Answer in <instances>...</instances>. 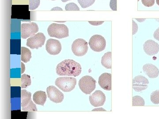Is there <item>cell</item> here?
Instances as JSON below:
<instances>
[{
  "label": "cell",
  "instance_id": "obj_1",
  "mask_svg": "<svg viewBox=\"0 0 159 119\" xmlns=\"http://www.w3.org/2000/svg\"><path fill=\"white\" fill-rule=\"evenodd\" d=\"M82 68L78 62L68 59L60 63L56 68V73L60 76L78 77L81 73Z\"/></svg>",
  "mask_w": 159,
  "mask_h": 119
},
{
  "label": "cell",
  "instance_id": "obj_2",
  "mask_svg": "<svg viewBox=\"0 0 159 119\" xmlns=\"http://www.w3.org/2000/svg\"><path fill=\"white\" fill-rule=\"evenodd\" d=\"M48 32L51 37L61 39L69 36V29L64 24L53 23L49 26Z\"/></svg>",
  "mask_w": 159,
  "mask_h": 119
},
{
  "label": "cell",
  "instance_id": "obj_3",
  "mask_svg": "<svg viewBox=\"0 0 159 119\" xmlns=\"http://www.w3.org/2000/svg\"><path fill=\"white\" fill-rule=\"evenodd\" d=\"M55 84L63 91L69 92L75 88L77 84V79L74 77H59L55 80Z\"/></svg>",
  "mask_w": 159,
  "mask_h": 119
},
{
  "label": "cell",
  "instance_id": "obj_4",
  "mask_svg": "<svg viewBox=\"0 0 159 119\" xmlns=\"http://www.w3.org/2000/svg\"><path fill=\"white\" fill-rule=\"evenodd\" d=\"M96 82L92 77L86 76L80 79L79 86L80 90L86 95H90L96 87Z\"/></svg>",
  "mask_w": 159,
  "mask_h": 119
},
{
  "label": "cell",
  "instance_id": "obj_5",
  "mask_svg": "<svg viewBox=\"0 0 159 119\" xmlns=\"http://www.w3.org/2000/svg\"><path fill=\"white\" fill-rule=\"evenodd\" d=\"M88 44L85 40L78 38L75 40L72 45V51L75 56L82 57L85 55L88 50Z\"/></svg>",
  "mask_w": 159,
  "mask_h": 119
},
{
  "label": "cell",
  "instance_id": "obj_6",
  "mask_svg": "<svg viewBox=\"0 0 159 119\" xmlns=\"http://www.w3.org/2000/svg\"><path fill=\"white\" fill-rule=\"evenodd\" d=\"M89 45L93 51L100 52L104 51L106 46V41L102 36L98 34L93 35L89 41Z\"/></svg>",
  "mask_w": 159,
  "mask_h": 119
},
{
  "label": "cell",
  "instance_id": "obj_7",
  "mask_svg": "<svg viewBox=\"0 0 159 119\" xmlns=\"http://www.w3.org/2000/svg\"><path fill=\"white\" fill-rule=\"evenodd\" d=\"M46 37L43 33H38L29 37L27 41V46L31 49H38L44 44Z\"/></svg>",
  "mask_w": 159,
  "mask_h": 119
},
{
  "label": "cell",
  "instance_id": "obj_8",
  "mask_svg": "<svg viewBox=\"0 0 159 119\" xmlns=\"http://www.w3.org/2000/svg\"><path fill=\"white\" fill-rule=\"evenodd\" d=\"M39 31V27L35 23H24L21 25V37L26 39L34 35Z\"/></svg>",
  "mask_w": 159,
  "mask_h": 119
},
{
  "label": "cell",
  "instance_id": "obj_9",
  "mask_svg": "<svg viewBox=\"0 0 159 119\" xmlns=\"http://www.w3.org/2000/svg\"><path fill=\"white\" fill-rule=\"evenodd\" d=\"M148 79L141 75L137 76L133 79V88L138 92L146 90L148 88Z\"/></svg>",
  "mask_w": 159,
  "mask_h": 119
},
{
  "label": "cell",
  "instance_id": "obj_10",
  "mask_svg": "<svg viewBox=\"0 0 159 119\" xmlns=\"http://www.w3.org/2000/svg\"><path fill=\"white\" fill-rule=\"evenodd\" d=\"M47 92L49 99L54 103H61L64 98L63 94L53 86H48L47 89Z\"/></svg>",
  "mask_w": 159,
  "mask_h": 119
},
{
  "label": "cell",
  "instance_id": "obj_11",
  "mask_svg": "<svg viewBox=\"0 0 159 119\" xmlns=\"http://www.w3.org/2000/svg\"><path fill=\"white\" fill-rule=\"evenodd\" d=\"M106 96L102 91L97 90L89 96V101L94 107L102 106L106 101Z\"/></svg>",
  "mask_w": 159,
  "mask_h": 119
},
{
  "label": "cell",
  "instance_id": "obj_12",
  "mask_svg": "<svg viewBox=\"0 0 159 119\" xmlns=\"http://www.w3.org/2000/svg\"><path fill=\"white\" fill-rule=\"evenodd\" d=\"M61 45L59 41L56 39H49L47 41L46 49L51 55H56L59 54L61 51Z\"/></svg>",
  "mask_w": 159,
  "mask_h": 119
},
{
  "label": "cell",
  "instance_id": "obj_13",
  "mask_svg": "<svg viewBox=\"0 0 159 119\" xmlns=\"http://www.w3.org/2000/svg\"><path fill=\"white\" fill-rule=\"evenodd\" d=\"M143 49L147 55L153 56L158 53L159 45L152 40H148L144 43Z\"/></svg>",
  "mask_w": 159,
  "mask_h": 119
},
{
  "label": "cell",
  "instance_id": "obj_14",
  "mask_svg": "<svg viewBox=\"0 0 159 119\" xmlns=\"http://www.w3.org/2000/svg\"><path fill=\"white\" fill-rule=\"evenodd\" d=\"M99 84L104 90H111V74L108 73L102 74L99 77Z\"/></svg>",
  "mask_w": 159,
  "mask_h": 119
},
{
  "label": "cell",
  "instance_id": "obj_15",
  "mask_svg": "<svg viewBox=\"0 0 159 119\" xmlns=\"http://www.w3.org/2000/svg\"><path fill=\"white\" fill-rule=\"evenodd\" d=\"M143 70L149 78L154 79L157 78L159 76V69L155 65L151 64H147L143 66Z\"/></svg>",
  "mask_w": 159,
  "mask_h": 119
},
{
  "label": "cell",
  "instance_id": "obj_16",
  "mask_svg": "<svg viewBox=\"0 0 159 119\" xmlns=\"http://www.w3.org/2000/svg\"><path fill=\"white\" fill-rule=\"evenodd\" d=\"M47 95L45 92L38 91L34 93L33 96V100L37 105L44 106L47 100Z\"/></svg>",
  "mask_w": 159,
  "mask_h": 119
},
{
  "label": "cell",
  "instance_id": "obj_17",
  "mask_svg": "<svg viewBox=\"0 0 159 119\" xmlns=\"http://www.w3.org/2000/svg\"><path fill=\"white\" fill-rule=\"evenodd\" d=\"M31 94L30 92L27 91L26 90H21V106L25 107L31 102Z\"/></svg>",
  "mask_w": 159,
  "mask_h": 119
},
{
  "label": "cell",
  "instance_id": "obj_18",
  "mask_svg": "<svg viewBox=\"0 0 159 119\" xmlns=\"http://www.w3.org/2000/svg\"><path fill=\"white\" fill-rule=\"evenodd\" d=\"M101 64L104 67L107 69L111 68L112 56L111 52H108L105 53L101 59Z\"/></svg>",
  "mask_w": 159,
  "mask_h": 119
},
{
  "label": "cell",
  "instance_id": "obj_19",
  "mask_svg": "<svg viewBox=\"0 0 159 119\" xmlns=\"http://www.w3.org/2000/svg\"><path fill=\"white\" fill-rule=\"evenodd\" d=\"M21 54L22 61L25 63H27L30 61L31 58V53L30 50L25 47H21Z\"/></svg>",
  "mask_w": 159,
  "mask_h": 119
},
{
  "label": "cell",
  "instance_id": "obj_20",
  "mask_svg": "<svg viewBox=\"0 0 159 119\" xmlns=\"http://www.w3.org/2000/svg\"><path fill=\"white\" fill-rule=\"evenodd\" d=\"M21 88H26L28 86L31 85V77L27 74H23L21 77Z\"/></svg>",
  "mask_w": 159,
  "mask_h": 119
},
{
  "label": "cell",
  "instance_id": "obj_21",
  "mask_svg": "<svg viewBox=\"0 0 159 119\" xmlns=\"http://www.w3.org/2000/svg\"><path fill=\"white\" fill-rule=\"evenodd\" d=\"M145 100L142 97L139 96H135L133 97V106H145Z\"/></svg>",
  "mask_w": 159,
  "mask_h": 119
},
{
  "label": "cell",
  "instance_id": "obj_22",
  "mask_svg": "<svg viewBox=\"0 0 159 119\" xmlns=\"http://www.w3.org/2000/svg\"><path fill=\"white\" fill-rule=\"evenodd\" d=\"M80 6L83 9L88 8L94 4L96 0H77Z\"/></svg>",
  "mask_w": 159,
  "mask_h": 119
},
{
  "label": "cell",
  "instance_id": "obj_23",
  "mask_svg": "<svg viewBox=\"0 0 159 119\" xmlns=\"http://www.w3.org/2000/svg\"><path fill=\"white\" fill-rule=\"evenodd\" d=\"M22 108L23 111H37L38 110L36 105L32 102V100L26 106Z\"/></svg>",
  "mask_w": 159,
  "mask_h": 119
},
{
  "label": "cell",
  "instance_id": "obj_24",
  "mask_svg": "<svg viewBox=\"0 0 159 119\" xmlns=\"http://www.w3.org/2000/svg\"><path fill=\"white\" fill-rule=\"evenodd\" d=\"M151 101L154 104H159V90L152 92L151 94Z\"/></svg>",
  "mask_w": 159,
  "mask_h": 119
},
{
  "label": "cell",
  "instance_id": "obj_25",
  "mask_svg": "<svg viewBox=\"0 0 159 119\" xmlns=\"http://www.w3.org/2000/svg\"><path fill=\"white\" fill-rule=\"evenodd\" d=\"M40 0H29V9L34 10L38 8Z\"/></svg>",
  "mask_w": 159,
  "mask_h": 119
},
{
  "label": "cell",
  "instance_id": "obj_26",
  "mask_svg": "<svg viewBox=\"0 0 159 119\" xmlns=\"http://www.w3.org/2000/svg\"><path fill=\"white\" fill-rule=\"evenodd\" d=\"M66 11H80V9L77 4L74 3H70L66 6Z\"/></svg>",
  "mask_w": 159,
  "mask_h": 119
},
{
  "label": "cell",
  "instance_id": "obj_27",
  "mask_svg": "<svg viewBox=\"0 0 159 119\" xmlns=\"http://www.w3.org/2000/svg\"><path fill=\"white\" fill-rule=\"evenodd\" d=\"M142 4L147 7H151L155 4V0H142Z\"/></svg>",
  "mask_w": 159,
  "mask_h": 119
},
{
  "label": "cell",
  "instance_id": "obj_28",
  "mask_svg": "<svg viewBox=\"0 0 159 119\" xmlns=\"http://www.w3.org/2000/svg\"><path fill=\"white\" fill-rule=\"evenodd\" d=\"M110 6L112 10L117 11V0H111Z\"/></svg>",
  "mask_w": 159,
  "mask_h": 119
},
{
  "label": "cell",
  "instance_id": "obj_29",
  "mask_svg": "<svg viewBox=\"0 0 159 119\" xmlns=\"http://www.w3.org/2000/svg\"><path fill=\"white\" fill-rule=\"evenodd\" d=\"M138 31V26L136 23L133 20V35L137 33Z\"/></svg>",
  "mask_w": 159,
  "mask_h": 119
},
{
  "label": "cell",
  "instance_id": "obj_30",
  "mask_svg": "<svg viewBox=\"0 0 159 119\" xmlns=\"http://www.w3.org/2000/svg\"><path fill=\"white\" fill-rule=\"evenodd\" d=\"M154 37L159 41V28L156 30L153 34Z\"/></svg>",
  "mask_w": 159,
  "mask_h": 119
},
{
  "label": "cell",
  "instance_id": "obj_31",
  "mask_svg": "<svg viewBox=\"0 0 159 119\" xmlns=\"http://www.w3.org/2000/svg\"><path fill=\"white\" fill-rule=\"evenodd\" d=\"M89 23L91 25H93L98 26L102 24V23H104V21H89Z\"/></svg>",
  "mask_w": 159,
  "mask_h": 119
},
{
  "label": "cell",
  "instance_id": "obj_32",
  "mask_svg": "<svg viewBox=\"0 0 159 119\" xmlns=\"http://www.w3.org/2000/svg\"><path fill=\"white\" fill-rule=\"evenodd\" d=\"M51 11H63V9L60 7H56L51 9Z\"/></svg>",
  "mask_w": 159,
  "mask_h": 119
},
{
  "label": "cell",
  "instance_id": "obj_33",
  "mask_svg": "<svg viewBox=\"0 0 159 119\" xmlns=\"http://www.w3.org/2000/svg\"><path fill=\"white\" fill-rule=\"evenodd\" d=\"M21 66H22V69H21V74H22L24 72H25V65H24V64L22 62H21Z\"/></svg>",
  "mask_w": 159,
  "mask_h": 119
},
{
  "label": "cell",
  "instance_id": "obj_34",
  "mask_svg": "<svg viewBox=\"0 0 159 119\" xmlns=\"http://www.w3.org/2000/svg\"><path fill=\"white\" fill-rule=\"evenodd\" d=\"M106 111L105 109L103 108H96V109H94V110H93V111Z\"/></svg>",
  "mask_w": 159,
  "mask_h": 119
},
{
  "label": "cell",
  "instance_id": "obj_35",
  "mask_svg": "<svg viewBox=\"0 0 159 119\" xmlns=\"http://www.w3.org/2000/svg\"><path fill=\"white\" fill-rule=\"evenodd\" d=\"M136 20H137L138 21H139L140 22H142L144 21L146 19H136Z\"/></svg>",
  "mask_w": 159,
  "mask_h": 119
},
{
  "label": "cell",
  "instance_id": "obj_36",
  "mask_svg": "<svg viewBox=\"0 0 159 119\" xmlns=\"http://www.w3.org/2000/svg\"><path fill=\"white\" fill-rule=\"evenodd\" d=\"M71 1V0H61V1L63 2H68V1Z\"/></svg>",
  "mask_w": 159,
  "mask_h": 119
},
{
  "label": "cell",
  "instance_id": "obj_37",
  "mask_svg": "<svg viewBox=\"0 0 159 119\" xmlns=\"http://www.w3.org/2000/svg\"><path fill=\"white\" fill-rule=\"evenodd\" d=\"M157 4L159 6V0H156Z\"/></svg>",
  "mask_w": 159,
  "mask_h": 119
},
{
  "label": "cell",
  "instance_id": "obj_38",
  "mask_svg": "<svg viewBox=\"0 0 159 119\" xmlns=\"http://www.w3.org/2000/svg\"><path fill=\"white\" fill-rule=\"evenodd\" d=\"M51 1H56V0H51Z\"/></svg>",
  "mask_w": 159,
  "mask_h": 119
},
{
  "label": "cell",
  "instance_id": "obj_39",
  "mask_svg": "<svg viewBox=\"0 0 159 119\" xmlns=\"http://www.w3.org/2000/svg\"><path fill=\"white\" fill-rule=\"evenodd\" d=\"M139 0H138V2H139Z\"/></svg>",
  "mask_w": 159,
  "mask_h": 119
}]
</instances>
